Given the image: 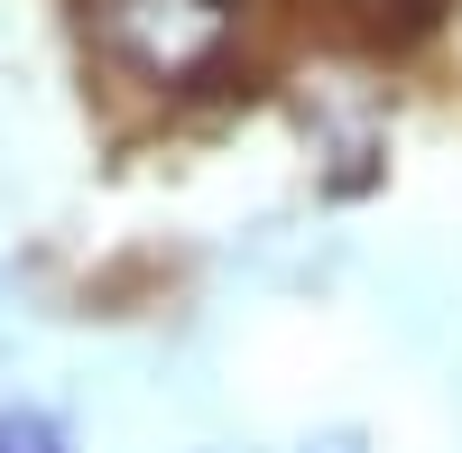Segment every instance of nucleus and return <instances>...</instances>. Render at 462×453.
Wrapping results in <instances>:
<instances>
[{
    "mask_svg": "<svg viewBox=\"0 0 462 453\" xmlns=\"http://www.w3.org/2000/svg\"><path fill=\"white\" fill-rule=\"evenodd\" d=\"M0 453H65V435H56V417H37V407H10V417H0Z\"/></svg>",
    "mask_w": 462,
    "mask_h": 453,
    "instance_id": "nucleus-3",
    "label": "nucleus"
},
{
    "mask_svg": "<svg viewBox=\"0 0 462 453\" xmlns=\"http://www.w3.org/2000/svg\"><path fill=\"white\" fill-rule=\"evenodd\" d=\"M305 19H324L342 47H370V56H398L416 37H435L444 0H296Z\"/></svg>",
    "mask_w": 462,
    "mask_h": 453,
    "instance_id": "nucleus-2",
    "label": "nucleus"
},
{
    "mask_svg": "<svg viewBox=\"0 0 462 453\" xmlns=\"http://www.w3.org/2000/svg\"><path fill=\"white\" fill-rule=\"evenodd\" d=\"M259 0H84V47L130 93H222L250 74Z\"/></svg>",
    "mask_w": 462,
    "mask_h": 453,
    "instance_id": "nucleus-1",
    "label": "nucleus"
}]
</instances>
